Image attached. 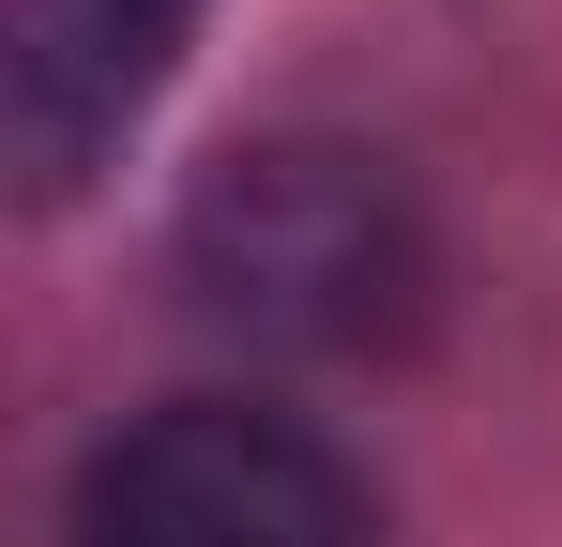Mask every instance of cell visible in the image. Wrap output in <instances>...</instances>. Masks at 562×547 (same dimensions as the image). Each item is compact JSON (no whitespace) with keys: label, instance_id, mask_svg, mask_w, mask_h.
<instances>
[{"label":"cell","instance_id":"obj_1","mask_svg":"<svg viewBox=\"0 0 562 547\" xmlns=\"http://www.w3.org/2000/svg\"><path fill=\"white\" fill-rule=\"evenodd\" d=\"M183 289L259 350H395L426 320V213L380 153L274 137L183 198Z\"/></svg>","mask_w":562,"mask_h":547},{"label":"cell","instance_id":"obj_2","mask_svg":"<svg viewBox=\"0 0 562 547\" xmlns=\"http://www.w3.org/2000/svg\"><path fill=\"white\" fill-rule=\"evenodd\" d=\"M77 547H380L350 456L244 395H168L77 471Z\"/></svg>","mask_w":562,"mask_h":547},{"label":"cell","instance_id":"obj_3","mask_svg":"<svg viewBox=\"0 0 562 547\" xmlns=\"http://www.w3.org/2000/svg\"><path fill=\"white\" fill-rule=\"evenodd\" d=\"M213 0H15L0 15V137H15V182L61 198L92 182V153L153 107V77L183 62V31Z\"/></svg>","mask_w":562,"mask_h":547}]
</instances>
